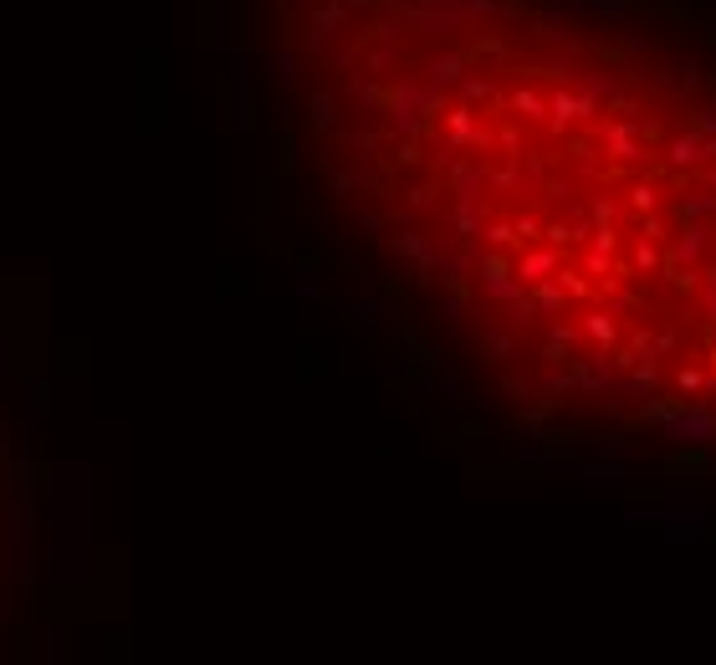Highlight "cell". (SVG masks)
<instances>
[{
  "mask_svg": "<svg viewBox=\"0 0 716 665\" xmlns=\"http://www.w3.org/2000/svg\"><path fill=\"white\" fill-rule=\"evenodd\" d=\"M328 210L512 415L716 461V41L584 0H256Z\"/></svg>",
  "mask_w": 716,
  "mask_h": 665,
  "instance_id": "1",
  "label": "cell"
}]
</instances>
